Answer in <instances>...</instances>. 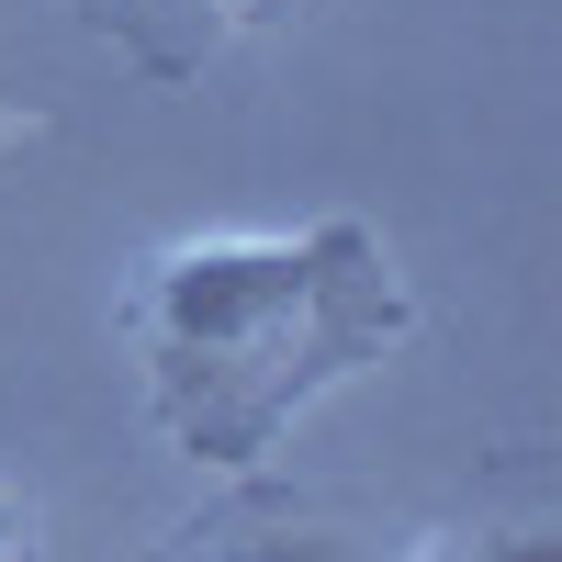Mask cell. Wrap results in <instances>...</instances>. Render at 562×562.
<instances>
[{"label":"cell","instance_id":"5b68a950","mask_svg":"<svg viewBox=\"0 0 562 562\" xmlns=\"http://www.w3.org/2000/svg\"><path fill=\"white\" fill-rule=\"evenodd\" d=\"M0 562H45V518L23 484H0Z\"/></svg>","mask_w":562,"mask_h":562},{"label":"cell","instance_id":"3957f363","mask_svg":"<svg viewBox=\"0 0 562 562\" xmlns=\"http://www.w3.org/2000/svg\"><path fill=\"white\" fill-rule=\"evenodd\" d=\"M270 12H281V0H79V23L113 34L147 79H192L237 23H270Z\"/></svg>","mask_w":562,"mask_h":562},{"label":"cell","instance_id":"6da1fadb","mask_svg":"<svg viewBox=\"0 0 562 562\" xmlns=\"http://www.w3.org/2000/svg\"><path fill=\"white\" fill-rule=\"evenodd\" d=\"M416 338V281L371 214L169 237L124 281L147 428L203 473H259L326 394Z\"/></svg>","mask_w":562,"mask_h":562},{"label":"cell","instance_id":"277c9868","mask_svg":"<svg viewBox=\"0 0 562 562\" xmlns=\"http://www.w3.org/2000/svg\"><path fill=\"white\" fill-rule=\"evenodd\" d=\"M405 562H562L551 518H506V529H450V540H405Z\"/></svg>","mask_w":562,"mask_h":562},{"label":"cell","instance_id":"7a4b0ae2","mask_svg":"<svg viewBox=\"0 0 562 562\" xmlns=\"http://www.w3.org/2000/svg\"><path fill=\"white\" fill-rule=\"evenodd\" d=\"M416 529L371 518L349 495H281V484H237L225 506L180 518L147 562H405Z\"/></svg>","mask_w":562,"mask_h":562}]
</instances>
